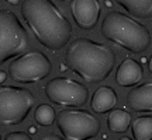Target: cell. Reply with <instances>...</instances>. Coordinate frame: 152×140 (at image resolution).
I'll return each mask as SVG.
<instances>
[{
  "instance_id": "cell-1",
  "label": "cell",
  "mask_w": 152,
  "mask_h": 140,
  "mask_svg": "<svg viewBox=\"0 0 152 140\" xmlns=\"http://www.w3.org/2000/svg\"><path fill=\"white\" fill-rule=\"evenodd\" d=\"M20 11L35 39L44 48L59 51L69 42L72 25L52 0H23Z\"/></svg>"
},
{
  "instance_id": "cell-2",
  "label": "cell",
  "mask_w": 152,
  "mask_h": 140,
  "mask_svg": "<svg viewBox=\"0 0 152 140\" xmlns=\"http://www.w3.org/2000/svg\"><path fill=\"white\" fill-rule=\"evenodd\" d=\"M65 62L82 80L94 84L111 74L115 66V53L107 45L82 37L66 48Z\"/></svg>"
},
{
  "instance_id": "cell-3",
  "label": "cell",
  "mask_w": 152,
  "mask_h": 140,
  "mask_svg": "<svg viewBox=\"0 0 152 140\" xmlns=\"http://www.w3.org/2000/svg\"><path fill=\"white\" fill-rule=\"evenodd\" d=\"M100 32L107 41L132 53H142L151 45V34L130 14L110 11L103 18Z\"/></svg>"
},
{
  "instance_id": "cell-4",
  "label": "cell",
  "mask_w": 152,
  "mask_h": 140,
  "mask_svg": "<svg viewBox=\"0 0 152 140\" xmlns=\"http://www.w3.org/2000/svg\"><path fill=\"white\" fill-rule=\"evenodd\" d=\"M34 104L35 97L27 88L0 86V126L7 128L23 123Z\"/></svg>"
},
{
  "instance_id": "cell-5",
  "label": "cell",
  "mask_w": 152,
  "mask_h": 140,
  "mask_svg": "<svg viewBox=\"0 0 152 140\" xmlns=\"http://www.w3.org/2000/svg\"><path fill=\"white\" fill-rule=\"evenodd\" d=\"M30 48V37L18 17L9 10H0V65L23 55Z\"/></svg>"
},
{
  "instance_id": "cell-6",
  "label": "cell",
  "mask_w": 152,
  "mask_h": 140,
  "mask_svg": "<svg viewBox=\"0 0 152 140\" xmlns=\"http://www.w3.org/2000/svg\"><path fill=\"white\" fill-rule=\"evenodd\" d=\"M56 126L66 140H89L99 135L102 125L94 115L80 108H68L56 113Z\"/></svg>"
},
{
  "instance_id": "cell-7",
  "label": "cell",
  "mask_w": 152,
  "mask_h": 140,
  "mask_svg": "<svg viewBox=\"0 0 152 140\" xmlns=\"http://www.w3.org/2000/svg\"><path fill=\"white\" fill-rule=\"evenodd\" d=\"M52 71V63L41 51H30L17 56L9 65V76L13 81L31 84L47 79Z\"/></svg>"
},
{
  "instance_id": "cell-8",
  "label": "cell",
  "mask_w": 152,
  "mask_h": 140,
  "mask_svg": "<svg viewBox=\"0 0 152 140\" xmlns=\"http://www.w3.org/2000/svg\"><path fill=\"white\" fill-rule=\"evenodd\" d=\"M44 92L51 102L59 107L80 108L89 100L87 87L68 77H54L45 84Z\"/></svg>"
},
{
  "instance_id": "cell-9",
  "label": "cell",
  "mask_w": 152,
  "mask_h": 140,
  "mask_svg": "<svg viewBox=\"0 0 152 140\" xmlns=\"http://www.w3.org/2000/svg\"><path fill=\"white\" fill-rule=\"evenodd\" d=\"M69 9L77 27L92 30L99 21L102 6L100 0H71Z\"/></svg>"
},
{
  "instance_id": "cell-10",
  "label": "cell",
  "mask_w": 152,
  "mask_h": 140,
  "mask_svg": "<svg viewBox=\"0 0 152 140\" xmlns=\"http://www.w3.org/2000/svg\"><path fill=\"white\" fill-rule=\"evenodd\" d=\"M127 105L135 112H152V81L134 87L127 94Z\"/></svg>"
},
{
  "instance_id": "cell-11",
  "label": "cell",
  "mask_w": 152,
  "mask_h": 140,
  "mask_svg": "<svg viewBox=\"0 0 152 140\" xmlns=\"http://www.w3.org/2000/svg\"><path fill=\"white\" fill-rule=\"evenodd\" d=\"M142 79V67L141 65L134 59H124L120 63L117 73H115V81L121 87H132Z\"/></svg>"
},
{
  "instance_id": "cell-12",
  "label": "cell",
  "mask_w": 152,
  "mask_h": 140,
  "mask_svg": "<svg viewBox=\"0 0 152 140\" xmlns=\"http://www.w3.org/2000/svg\"><path fill=\"white\" fill-rule=\"evenodd\" d=\"M117 94L111 87L102 86L94 91L90 101V107L96 113H107L111 112L114 107L117 105Z\"/></svg>"
},
{
  "instance_id": "cell-13",
  "label": "cell",
  "mask_w": 152,
  "mask_h": 140,
  "mask_svg": "<svg viewBox=\"0 0 152 140\" xmlns=\"http://www.w3.org/2000/svg\"><path fill=\"white\" fill-rule=\"evenodd\" d=\"M120 4L131 17L137 18H151L152 17V0H114Z\"/></svg>"
},
{
  "instance_id": "cell-14",
  "label": "cell",
  "mask_w": 152,
  "mask_h": 140,
  "mask_svg": "<svg viewBox=\"0 0 152 140\" xmlns=\"http://www.w3.org/2000/svg\"><path fill=\"white\" fill-rule=\"evenodd\" d=\"M107 126L114 133H124L131 126V115L124 109H113L107 116Z\"/></svg>"
},
{
  "instance_id": "cell-15",
  "label": "cell",
  "mask_w": 152,
  "mask_h": 140,
  "mask_svg": "<svg viewBox=\"0 0 152 140\" xmlns=\"http://www.w3.org/2000/svg\"><path fill=\"white\" fill-rule=\"evenodd\" d=\"M132 136L135 140H152V116H140L132 122Z\"/></svg>"
},
{
  "instance_id": "cell-16",
  "label": "cell",
  "mask_w": 152,
  "mask_h": 140,
  "mask_svg": "<svg viewBox=\"0 0 152 140\" xmlns=\"http://www.w3.org/2000/svg\"><path fill=\"white\" fill-rule=\"evenodd\" d=\"M34 119L41 126H51L56 121V112L52 105L42 104V105L37 107L35 112H34Z\"/></svg>"
},
{
  "instance_id": "cell-17",
  "label": "cell",
  "mask_w": 152,
  "mask_h": 140,
  "mask_svg": "<svg viewBox=\"0 0 152 140\" xmlns=\"http://www.w3.org/2000/svg\"><path fill=\"white\" fill-rule=\"evenodd\" d=\"M4 140H33V137L28 135L27 132H21V130H16V132H10L7 133Z\"/></svg>"
},
{
  "instance_id": "cell-18",
  "label": "cell",
  "mask_w": 152,
  "mask_h": 140,
  "mask_svg": "<svg viewBox=\"0 0 152 140\" xmlns=\"http://www.w3.org/2000/svg\"><path fill=\"white\" fill-rule=\"evenodd\" d=\"M41 140H66V139L65 137H61L58 135H47V136H44Z\"/></svg>"
},
{
  "instance_id": "cell-19",
  "label": "cell",
  "mask_w": 152,
  "mask_h": 140,
  "mask_svg": "<svg viewBox=\"0 0 152 140\" xmlns=\"http://www.w3.org/2000/svg\"><path fill=\"white\" fill-rule=\"evenodd\" d=\"M6 79H7V73H6V71H3V70H0V86H1V84L6 81Z\"/></svg>"
},
{
  "instance_id": "cell-20",
  "label": "cell",
  "mask_w": 152,
  "mask_h": 140,
  "mask_svg": "<svg viewBox=\"0 0 152 140\" xmlns=\"http://www.w3.org/2000/svg\"><path fill=\"white\" fill-rule=\"evenodd\" d=\"M7 3H10V4H13V6H16V4H18L20 3V0H6Z\"/></svg>"
},
{
  "instance_id": "cell-21",
  "label": "cell",
  "mask_w": 152,
  "mask_h": 140,
  "mask_svg": "<svg viewBox=\"0 0 152 140\" xmlns=\"http://www.w3.org/2000/svg\"><path fill=\"white\" fill-rule=\"evenodd\" d=\"M148 69H149V71L152 73V56L149 58V60H148Z\"/></svg>"
},
{
  "instance_id": "cell-22",
  "label": "cell",
  "mask_w": 152,
  "mask_h": 140,
  "mask_svg": "<svg viewBox=\"0 0 152 140\" xmlns=\"http://www.w3.org/2000/svg\"><path fill=\"white\" fill-rule=\"evenodd\" d=\"M120 140H132L131 137H127V136H124V137H120Z\"/></svg>"
},
{
  "instance_id": "cell-23",
  "label": "cell",
  "mask_w": 152,
  "mask_h": 140,
  "mask_svg": "<svg viewBox=\"0 0 152 140\" xmlns=\"http://www.w3.org/2000/svg\"><path fill=\"white\" fill-rule=\"evenodd\" d=\"M61 1H65V0H61Z\"/></svg>"
},
{
  "instance_id": "cell-24",
  "label": "cell",
  "mask_w": 152,
  "mask_h": 140,
  "mask_svg": "<svg viewBox=\"0 0 152 140\" xmlns=\"http://www.w3.org/2000/svg\"><path fill=\"white\" fill-rule=\"evenodd\" d=\"M0 140H1V136H0Z\"/></svg>"
}]
</instances>
